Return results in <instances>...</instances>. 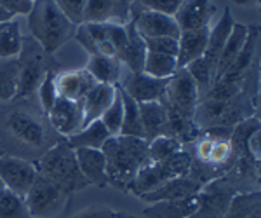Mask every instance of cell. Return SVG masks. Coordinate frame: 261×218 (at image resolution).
I'll use <instances>...</instances> for the list:
<instances>
[{
	"label": "cell",
	"mask_w": 261,
	"mask_h": 218,
	"mask_svg": "<svg viewBox=\"0 0 261 218\" xmlns=\"http://www.w3.org/2000/svg\"><path fill=\"white\" fill-rule=\"evenodd\" d=\"M246 149H247V154L254 159L256 162H259L261 159V147H259V129L254 131L252 135L247 138V143H246Z\"/></svg>",
	"instance_id": "cell-44"
},
{
	"label": "cell",
	"mask_w": 261,
	"mask_h": 218,
	"mask_svg": "<svg viewBox=\"0 0 261 218\" xmlns=\"http://www.w3.org/2000/svg\"><path fill=\"white\" fill-rule=\"evenodd\" d=\"M129 218H133V216H129Z\"/></svg>",
	"instance_id": "cell-52"
},
{
	"label": "cell",
	"mask_w": 261,
	"mask_h": 218,
	"mask_svg": "<svg viewBox=\"0 0 261 218\" xmlns=\"http://www.w3.org/2000/svg\"><path fill=\"white\" fill-rule=\"evenodd\" d=\"M44 54L45 53L33 39L23 42V51L19 54V79L14 100H28L37 93L44 75L50 70Z\"/></svg>",
	"instance_id": "cell-7"
},
{
	"label": "cell",
	"mask_w": 261,
	"mask_h": 218,
	"mask_svg": "<svg viewBox=\"0 0 261 218\" xmlns=\"http://www.w3.org/2000/svg\"><path fill=\"white\" fill-rule=\"evenodd\" d=\"M28 28L32 39L42 47L45 54L65 45L75 33V25L66 18L54 0H33V7L28 14Z\"/></svg>",
	"instance_id": "cell-3"
},
{
	"label": "cell",
	"mask_w": 261,
	"mask_h": 218,
	"mask_svg": "<svg viewBox=\"0 0 261 218\" xmlns=\"http://www.w3.org/2000/svg\"><path fill=\"white\" fill-rule=\"evenodd\" d=\"M183 149V145L179 143L176 138L172 136H157L151 141H148V161L150 162H161L174 156L176 152Z\"/></svg>",
	"instance_id": "cell-33"
},
{
	"label": "cell",
	"mask_w": 261,
	"mask_h": 218,
	"mask_svg": "<svg viewBox=\"0 0 261 218\" xmlns=\"http://www.w3.org/2000/svg\"><path fill=\"white\" fill-rule=\"evenodd\" d=\"M4 190H6V187H4V183H2V182H0V196H2V194H4Z\"/></svg>",
	"instance_id": "cell-49"
},
{
	"label": "cell",
	"mask_w": 261,
	"mask_h": 218,
	"mask_svg": "<svg viewBox=\"0 0 261 218\" xmlns=\"http://www.w3.org/2000/svg\"><path fill=\"white\" fill-rule=\"evenodd\" d=\"M247 32H249V27L246 25H241L235 21L233 28H231V33L226 39L225 45H223V51L218 58V63H216V70H214V84L220 82L225 74L230 70V66L233 65V61L237 60L239 53H241L244 42L247 39Z\"/></svg>",
	"instance_id": "cell-18"
},
{
	"label": "cell",
	"mask_w": 261,
	"mask_h": 218,
	"mask_svg": "<svg viewBox=\"0 0 261 218\" xmlns=\"http://www.w3.org/2000/svg\"><path fill=\"white\" fill-rule=\"evenodd\" d=\"M110 138V133L103 126L101 120H92L86 124L77 135L70 136L68 143L71 149H103L107 140Z\"/></svg>",
	"instance_id": "cell-27"
},
{
	"label": "cell",
	"mask_w": 261,
	"mask_h": 218,
	"mask_svg": "<svg viewBox=\"0 0 261 218\" xmlns=\"http://www.w3.org/2000/svg\"><path fill=\"white\" fill-rule=\"evenodd\" d=\"M54 84H56V91L60 98L71 100V102H82L86 98V94L98 82L84 68V70H68V72L56 74Z\"/></svg>",
	"instance_id": "cell-14"
},
{
	"label": "cell",
	"mask_w": 261,
	"mask_h": 218,
	"mask_svg": "<svg viewBox=\"0 0 261 218\" xmlns=\"http://www.w3.org/2000/svg\"><path fill=\"white\" fill-rule=\"evenodd\" d=\"M19 79V58H0V102L14 100Z\"/></svg>",
	"instance_id": "cell-31"
},
{
	"label": "cell",
	"mask_w": 261,
	"mask_h": 218,
	"mask_svg": "<svg viewBox=\"0 0 261 218\" xmlns=\"http://www.w3.org/2000/svg\"><path fill=\"white\" fill-rule=\"evenodd\" d=\"M47 120L58 136L68 140L70 136L77 135L84 128L82 102H71V100L58 98L54 107L50 108V112L47 114Z\"/></svg>",
	"instance_id": "cell-12"
},
{
	"label": "cell",
	"mask_w": 261,
	"mask_h": 218,
	"mask_svg": "<svg viewBox=\"0 0 261 218\" xmlns=\"http://www.w3.org/2000/svg\"><path fill=\"white\" fill-rule=\"evenodd\" d=\"M11 19H14V16H12L11 12H7L2 6H0V23H7V21H11Z\"/></svg>",
	"instance_id": "cell-46"
},
{
	"label": "cell",
	"mask_w": 261,
	"mask_h": 218,
	"mask_svg": "<svg viewBox=\"0 0 261 218\" xmlns=\"http://www.w3.org/2000/svg\"><path fill=\"white\" fill-rule=\"evenodd\" d=\"M82 23H115L127 25L117 6V0H87L84 7Z\"/></svg>",
	"instance_id": "cell-23"
},
{
	"label": "cell",
	"mask_w": 261,
	"mask_h": 218,
	"mask_svg": "<svg viewBox=\"0 0 261 218\" xmlns=\"http://www.w3.org/2000/svg\"><path fill=\"white\" fill-rule=\"evenodd\" d=\"M167 81L169 79L150 77L145 72H130L122 65L120 81L117 84V87H120L124 93H127L138 103L161 102L164 91H166Z\"/></svg>",
	"instance_id": "cell-9"
},
{
	"label": "cell",
	"mask_w": 261,
	"mask_h": 218,
	"mask_svg": "<svg viewBox=\"0 0 261 218\" xmlns=\"http://www.w3.org/2000/svg\"><path fill=\"white\" fill-rule=\"evenodd\" d=\"M134 0H117V6H119V9L122 12V16H124V19L130 21V6H133Z\"/></svg>",
	"instance_id": "cell-45"
},
{
	"label": "cell",
	"mask_w": 261,
	"mask_h": 218,
	"mask_svg": "<svg viewBox=\"0 0 261 218\" xmlns=\"http://www.w3.org/2000/svg\"><path fill=\"white\" fill-rule=\"evenodd\" d=\"M105 161H107L108 185L117 188H129L130 182L136 178L148 161V141L145 138L134 136H110L103 145Z\"/></svg>",
	"instance_id": "cell-2"
},
{
	"label": "cell",
	"mask_w": 261,
	"mask_h": 218,
	"mask_svg": "<svg viewBox=\"0 0 261 218\" xmlns=\"http://www.w3.org/2000/svg\"><path fill=\"white\" fill-rule=\"evenodd\" d=\"M190 169H192V156L187 150L181 149L179 152H176L174 156H171L166 161L150 162L143 169H140L136 178L130 182L129 190H133V194L140 198V196L161 187L162 183L169 182V180L187 177L190 173Z\"/></svg>",
	"instance_id": "cell-5"
},
{
	"label": "cell",
	"mask_w": 261,
	"mask_h": 218,
	"mask_svg": "<svg viewBox=\"0 0 261 218\" xmlns=\"http://www.w3.org/2000/svg\"><path fill=\"white\" fill-rule=\"evenodd\" d=\"M101 123L107 128V131L110 133V136H119L122 129V120H124V105H122L120 93L117 89V96L112 102L110 107L105 110V114L101 115Z\"/></svg>",
	"instance_id": "cell-37"
},
{
	"label": "cell",
	"mask_w": 261,
	"mask_h": 218,
	"mask_svg": "<svg viewBox=\"0 0 261 218\" xmlns=\"http://www.w3.org/2000/svg\"><path fill=\"white\" fill-rule=\"evenodd\" d=\"M130 23L134 25L136 32L140 33L143 39H153V37H174L179 39V27L172 16L162 14L143 9L136 2L130 6Z\"/></svg>",
	"instance_id": "cell-10"
},
{
	"label": "cell",
	"mask_w": 261,
	"mask_h": 218,
	"mask_svg": "<svg viewBox=\"0 0 261 218\" xmlns=\"http://www.w3.org/2000/svg\"><path fill=\"white\" fill-rule=\"evenodd\" d=\"M122 98V105H124V120H122V136H134V138H145L143 133V123H141V114H140V103L134 102L133 98L124 93L120 87H117Z\"/></svg>",
	"instance_id": "cell-29"
},
{
	"label": "cell",
	"mask_w": 261,
	"mask_h": 218,
	"mask_svg": "<svg viewBox=\"0 0 261 218\" xmlns=\"http://www.w3.org/2000/svg\"><path fill=\"white\" fill-rule=\"evenodd\" d=\"M214 138V136H213ZM235 161V154L233 149H231V143L228 138H214L213 147H211V154H209L207 159V166H223L226 162Z\"/></svg>",
	"instance_id": "cell-38"
},
{
	"label": "cell",
	"mask_w": 261,
	"mask_h": 218,
	"mask_svg": "<svg viewBox=\"0 0 261 218\" xmlns=\"http://www.w3.org/2000/svg\"><path fill=\"white\" fill-rule=\"evenodd\" d=\"M140 114L146 141L164 135L169 136V117H167L166 107L161 102L140 103Z\"/></svg>",
	"instance_id": "cell-19"
},
{
	"label": "cell",
	"mask_w": 261,
	"mask_h": 218,
	"mask_svg": "<svg viewBox=\"0 0 261 218\" xmlns=\"http://www.w3.org/2000/svg\"><path fill=\"white\" fill-rule=\"evenodd\" d=\"M259 208V190L237 192L230 201V206L221 218H247Z\"/></svg>",
	"instance_id": "cell-32"
},
{
	"label": "cell",
	"mask_w": 261,
	"mask_h": 218,
	"mask_svg": "<svg viewBox=\"0 0 261 218\" xmlns=\"http://www.w3.org/2000/svg\"><path fill=\"white\" fill-rule=\"evenodd\" d=\"M125 27H127L129 40H127V47L122 53L119 61L127 70H130V72H143V65H145V56H146L145 40H143V37L136 32V28H134V25L130 23V21Z\"/></svg>",
	"instance_id": "cell-26"
},
{
	"label": "cell",
	"mask_w": 261,
	"mask_h": 218,
	"mask_svg": "<svg viewBox=\"0 0 261 218\" xmlns=\"http://www.w3.org/2000/svg\"><path fill=\"white\" fill-rule=\"evenodd\" d=\"M23 35H21V27L18 19H11L7 23H2L0 28V58L11 60V58H19L23 51Z\"/></svg>",
	"instance_id": "cell-28"
},
{
	"label": "cell",
	"mask_w": 261,
	"mask_h": 218,
	"mask_svg": "<svg viewBox=\"0 0 261 218\" xmlns=\"http://www.w3.org/2000/svg\"><path fill=\"white\" fill-rule=\"evenodd\" d=\"M235 6H258L259 0H231Z\"/></svg>",
	"instance_id": "cell-47"
},
{
	"label": "cell",
	"mask_w": 261,
	"mask_h": 218,
	"mask_svg": "<svg viewBox=\"0 0 261 218\" xmlns=\"http://www.w3.org/2000/svg\"><path fill=\"white\" fill-rule=\"evenodd\" d=\"M214 14H216V6L211 0H181L172 18L179 30L185 32L209 27Z\"/></svg>",
	"instance_id": "cell-13"
},
{
	"label": "cell",
	"mask_w": 261,
	"mask_h": 218,
	"mask_svg": "<svg viewBox=\"0 0 261 218\" xmlns=\"http://www.w3.org/2000/svg\"><path fill=\"white\" fill-rule=\"evenodd\" d=\"M58 4V7L65 12L66 18L77 27L82 23V14H84V7H86L87 0H54Z\"/></svg>",
	"instance_id": "cell-40"
},
{
	"label": "cell",
	"mask_w": 261,
	"mask_h": 218,
	"mask_svg": "<svg viewBox=\"0 0 261 218\" xmlns=\"http://www.w3.org/2000/svg\"><path fill=\"white\" fill-rule=\"evenodd\" d=\"M0 6L12 16H28L33 7V0H0Z\"/></svg>",
	"instance_id": "cell-43"
},
{
	"label": "cell",
	"mask_w": 261,
	"mask_h": 218,
	"mask_svg": "<svg viewBox=\"0 0 261 218\" xmlns=\"http://www.w3.org/2000/svg\"><path fill=\"white\" fill-rule=\"evenodd\" d=\"M143 72L146 75H150V77H155V79H169L178 72L176 56L146 51Z\"/></svg>",
	"instance_id": "cell-30"
},
{
	"label": "cell",
	"mask_w": 261,
	"mask_h": 218,
	"mask_svg": "<svg viewBox=\"0 0 261 218\" xmlns=\"http://www.w3.org/2000/svg\"><path fill=\"white\" fill-rule=\"evenodd\" d=\"M117 96V86H108V84H96L94 87L86 94L82 100L84 107V126L99 120L108 107Z\"/></svg>",
	"instance_id": "cell-20"
},
{
	"label": "cell",
	"mask_w": 261,
	"mask_h": 218,
	"mask_svg": "<svg viewBox=\"0 0 261 218\" xmlns=\"http://www.w3.org/2000/svg\"><path fill=\"white\" fill-rule=\"evenodd\" d=\"M86 70L92 75L98 84H108V86H117L120 81L122 74V63L117 58L101 56V54H94L89 56Z\"/></svg>",
	"instance_id": "cell-25"
},
{
	"label": "cell",
	"mask_w": 261,
	"mask_h": 218,
	"mask_svg": "<svg viewBox=\"0 0 261 218\" xmlns=\"http://www.w3.org/2000/svg\"><path fill=\"white\" fill-rule=\"evenodd\" d=\"M70 218H119V213L105 204H91V206L73 213Z\"/></svg>",
	"instance_id": "cell-42"
},
{
	"label": "cell",
	"mask_w": 261,
	"mask_h": 218,
	"mask_svg": "<svg viewBox=\"0 0 261 218\" xmlns=\"http://www.w3.org/2000/svg\"><path fill=\"white\" fill-rule=\"evenodd\" d=\"M77 164L84 178L89 185L105 187L108 185L107 177V161L101 149H73Z\"/></svg>",
	"instance_id": "cell-16"
},
{
	"label": "cell",
	"mask_w": 261,
	"mask_h": 218,
	"mask_svg": "<svg viewBox=\"0 0 261 218\" xmlns=\"http://www.w3.org/2000/svg\"><path fill=\"white\" fill-rule=\"evenodd\" d=\"M202 187L204 185H200L197 180H193L190 175H187V177L174 178V180H169V182L162 183L161 187L140 196V199L145 201V203H161V201L185 199V198L197 196Z\"/></svg>",
	"instance_id": "cell-15"
},
{
	"label": "cell",
	"mask_w": 261,
	"mask_h": 218,
	"mask_svg": "<svg viewBox=\"0 0 261 218\" xmlns=\"http://www.w3.org/2000/svg\"><path fill=\"white\" fill-rule=\"evenodd\" d=\"M209 30L211 28L205 27V28H199V30H185L179 33L178 54H176L178 68H185L192 61L204 56L205 47H207Z\"/></svg>",
	"instance_id": "cell-17"
},
{
	"label": "cell",
	"mask_w": 261,
	"mask_h": 218,
	"mask_svg": "<svg viewBox=\"0 0 261 218\" xmlns=\"http://www.w3.org/2000/svg\"><path fill=\"white\" fill-rule=\"evenodd\" d=\"M259 216H261V213H259V208H258V209H254V211H252L247 218H259Z\"/></svg>",
	"instance_id": "cell-48"
},
{
	"label": "cell",
	"mask_w": 261,
	"mask_h": 218,
	"mask_svg": "<svg viewBox=\"0 0 261 218\" xmlns=\"http://www.w3.org/2000/svg\"><path fill=\"white\" fill-rule=\"evenodd\" d=\"M134 2H136L138 6H141L143 9L172 16L176 12V9L179 7L181 0H134Z\"/></svg>",
	"instance_id": "cell-41"
},
{
	"label": "cell",
	"mask_w": 261,
	"mask_h": 218,
	"mask_svg": "<svg viewBox=\"0 0 261 218\" xmlns=\"http://www.w3.org/2000/svg\"><path fill=\"white\" fill-rule=\"evenodd\" d=\"M146 45V51L150 53H161L176 56L178 54V39L174 37H153V39H143Z\"/></svg>",
	"instance_id": "cell-39"
},
{
	"label": "cell",
	"mask_w": 261,
	"mask_h": 218,
	"mask_svg": "<svg viewBox=\"0 0 261 218\" xmlns=\"http://www.w3.org/2000/svg\"><path fill=\"white\" fill-rule=\"evenodd\" d=\"M197 196L174 201L151 203L150 208L143 209V215L148 218H188L197 211Z\"/></svg>",
	"instance_id": "cell-22"
},
{
	"label": "cell",
	"mask_w": 261,
	"mask_h": 218,
	"mask_svg": "<svg viewBox=\"0 0 261 218\" xmlns=\"http://www.w3.org/2000/svg\"><path fill=\"white\" fill-rule=\"evenodd\" d=\"M0 28H2V23H0Z\"/></svg>",
	"instance_id": "cell-51"
},
{
	"label": "cell",
	"mask_w": 261,
	"mask_h": 218,
	"mask_svg": "<svg viewBox=\"0 0 261 218\" xmlns=\"http://www.w3.org/2000/svg\"><path fill=\"white\" fill-rule=\"evenodd\" d=\"M47 115L32 105H7L0 110V143L7 156L35 162L58 141Z\"/></svg>",
	"instance_id": "cell-1"
},
{
	"label": "cell",
	"mask_w": 261,
	"mask_h": 218,
	"mask_svg": "<svg viewBox=\"0 0 261 218\" xmlns=\"http://www.w3.org/2000/svg\"><path fill=\"white\" fill-rule=\"evenodd\" d=\"M66 199H68V194L63 188L40 175H37L35 182L32 183L30 190L24 196V203H27L32 218L54 215L65 206Z\"/></svg>",
	"instance_id": "cell-8"
},
{
	"label": "cell",
	"mask_w": 261,
	"mask_h": 218,
	"mask_svg": "<svg viewBox=\"0 0 261 218\" xmlns=\"http://www.w3.org/2000/svg\"><path fill=\"white\" fill-rule=\"evenodd\" d=\"M185 70H187V72L192 75L193 81H195L200 96L211 91V87L214 86V70L204 58H199V60L192 61L190 65L185 66Z\"/></svg>",
	"instance_id": "cell-34"
},
{
	"label": "cell",
	"mask_w": 261,
	"mask_h": 218,
	"mask_svg": "<svg viewBox=\"0 0 261 218\" xmlns=\"http://www.w3.org/2000/svg\"><path fill=\"white\" fill-rule=\"evenodd\" d=\"M256 44H258V28L249 27L247 39L244 42L237 60L233 61V65L230 66V70L225 74V77H223L221 81L231 82V84H242L244 77H246L247 70H249V66H251L252 56H254V53H256Z\"/></svg>",
	"instance_id": "cell-24"
},
{
	"label": "cell",
	"mask_w": 261,
	"mask_h": 218,
	"mask_svg": "<svg viewBox=\"0 0 261 218\" xmlns=\"http://www.w3.org/2000/svg\"><path fill=\"white\" fill-rule=\"evenodd\" d=\"M235 25V19L231 16L230 9H225L223 12L221 19L216 23V27L209 30V39H207V47H205V53H204V60L211 65L213 70H216V63H218V58L223 51V45H225L226 39L231 33V28Z\"/></svg>",
	"instance_id": "cell-21"
},
{
	"label": "cell",
	"mask_w": 261,
	"mask_h": 218,
	"mask_svg": "<svg viewBox=\"0 0 261 218\" xmlns=\"http://www.w3.org/2000/svg\"><path fill=\"white\" fill-rule=\"evenodd\" d=\"M0 218H32L24 198H19L6 188L0 196Z\"/></svg>",
	"instance_id": "cell-35"
},
{
	"label": "cell",
	"mask_w": 261,
	"mask_h": 218,
	"mask_svg": "<svg viewBox=\"0 0 261 218\" xmlns=\"http://www.w3.org/2000/svg\"><path fill=\"white\" fill-rule=\"evenodd\" d=\"M2 156H6V152H4V149H2V143H0V157Z\"/></svg>",
	"instance_id": "cell-50"
},
{
	"label": "cell",
	"mask_w": 261,
	"mask_h": 218,
	"mask_svg": "<svg viewBox=\"0 0 261 218\" xmlns=\"http://www.w3.org/2000/svg\"><path fill=\"white\" fill-rule=\"evenodd\" d=\"M54 79H56V70L50 68L49 72L44 75L39 89H37V93H35L37 96H39V105H40L42 112H44L45 115L49 114L50 108H53L54 103H56V100L60 98V96H58V91H56Z\"/></svg>",
	"instance_id": "cell-36"
},
{
	"label": "cell",
	"mask_w": 261,
	"mask_h": 218,
	"mask_svg": "<svg viewBox=\"0 0 261 218\" xmlns=\"http://www.w3.org/2000/svg\"><path fill=\"white\" fill-rule=\"evenodd\" d=\"M35 162L27 159L14 157V156H2L0 157V182L7 190L14 192L19 198H24L30 190L32 183L37 178Z\"/></svg>",
	"instance_id": "cell-11"
},
{
	"label": "cell",
	"mask_w": 261,
	"mask_h": 218,
	"mask_svg": "<svg viewBox=\"0 0 261 218\" xmlns=\"http://www.w3.org/2000/svg\"><path fill=\"white\" fill-rule=\"evenodd\" d=\"M35 167L40 177L56 183L66 194H71V192H77L89 187L87 180L84 178V175L79 169L75 150L71 149L65 138H61L40 159H37Z\"/></svg>",
	"instance_id": "cell-4"
},
{
	"label": "cell",
	"mask_w": 261,
	"mask_h": 218,
	"mask_svg": "<svg viewBox=\"0 0 261 218\" xmlns=\"http://www.w3.org/2000/svg\"><path fill=\"white\" fill-rule=\"evenodd\" d=\"M199 102L200 93L195 81L185 68H178V72L167 81L166 91H164V96L161 100V103L167 110V115L185 120H193Z\"/></svg>",
	"instance_id": "cell-6"
}]
</instances>
